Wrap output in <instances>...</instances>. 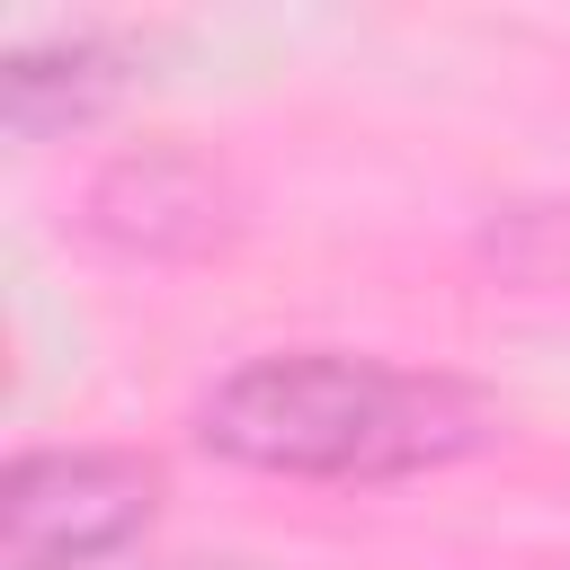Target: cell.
Listing matches in <instances>:
<instances>
[{"instance_id": "cell-1", "label": "cell", "mask_w": 570, "mask_h": 570, "mask_svg": "<svg viewBox=\"0 0 570 570\" xmlns=\"http://www.w3.org/2000/svg\"><path fill=\"white\" fill-rule=\"evenodd\" d=\"M490 436L454 374H410L347 347H276L196 401V445L285 481H410Z\"/></svg>"}, {"instance_id": "cell-2", "label": "cell", "mask_w": 570, "mask_h": 570, "mask_svg": "<svg viewBox=\"0 0 570 570\" xmlns=\"http://www.w3.org/2000/svg\"><path fill=\"white\" fill-rule=\"evenodd\" d=\"M160 517V472L116 445H36L0 490L9 570H107Z\"/></svg>"}, {"instance_id": "cell-3", "label": "cell", "mask_w": 570, "mask_h": 570, "mask_svg": "<svg viewBox=\"0 0 570 570\" xmlns=\"http://www.w3.org/2000/svg\"><path fill=\"white\" fill-rule=\"evenodd\" d=\"M116 89H125V53H116L98 27L27 36V45H9V62H0V116H9L18 142H45V134H62V125H89Z\"/></svg>"}]
</instances>
